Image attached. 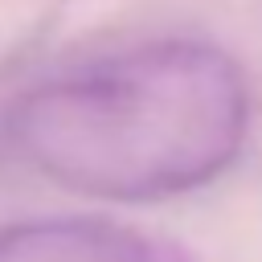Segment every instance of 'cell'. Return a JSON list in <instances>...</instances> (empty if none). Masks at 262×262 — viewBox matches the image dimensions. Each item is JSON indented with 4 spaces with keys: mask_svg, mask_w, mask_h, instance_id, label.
<instances>
[{
    "mask_svg": "<svg viewBox=\"0 0 262 262\" xmlns=\"http://www.w3.org/2000/svg\"><path fill=\"white\" fill-rule=\"evenodd\" d=\"M250 131L237 61L192 37L139 41L33 82L8 111L12 151L106 201H160L221 176Z\"/></svg>",
    "mask_w": 262,
    "mask_h": 262,
    "instance_id": "cell-1",
    "label": "cell"
},
{
    "mask_svg": "<svg viewBox=\"0 0 262 262\" xmlns=\"http://www.w3.org/2000/svg\"><path fill=\"white\" fill-rule=\"evenodd\" d=\"M0 262H184L168 242L90 217H45L0 229Z\"/></svg>",
    "mask_w": 262,
    "mask_h": 262,
    "instance_id": "cell-2",
    "label": "cell"
}]
</instances>
